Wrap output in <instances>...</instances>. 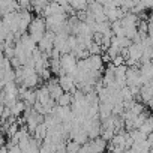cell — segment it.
I'll return each mask as SVG.
<instances>
[{
    "label": "cell",
    "instance_id": "6da1fadb",
    "mask_svg": "<svg viewBox=\"0 0 153 153\" xmlns=\"http://www.w3.org/2000/svg\"><path fill=\"white\" fill-rule=\"evenodd\" d=\"M72 102H74V93H69V92H63L60 98L57 99V105L60 107H71Z\"/></svg>",
    "mask_w": 153,
    "mask_h": 153
},
{
    "label": "cell",
    "instance_id": "7a4b0ae2",
    "mask_svg": "<svg viewBox=\"0 0 153 153\" xmlns=\"http://www.w3.org/2000/svg\"><path fill=\"white\" fill-rule=\"evenodd\" d=\"M35 138H39V140H45L47 138V135H48V126H47V123L44 122V123H39L38 126H36V129H35V132L32 134Z\"/></svg>",
    "mask_w": 153,
    "mask_h": 153
},
{
    "label": "cell",
    "instance_id": "3957f363",
    "mask_svg": "<svg viewBox=\"0 0 153 153\" xmlns=\"http://www.w3.org/2000/svg\"><path fill=\"white\" fill-rule=\"evenodd\" d=\"M138 129H140V131H143V132H144V134H147V135H149V134H152V132H153V116L147 117V120H146V122L138 128Z\"/></svg>",
    "mask_w": 153,
    "mask_h": 153
},
{
    "label": "cell",
    "instance_id": "277c9868",
    "mask_svg": "<svg viewBox=\"0 0 153 153\" xmlns=\"http://www.w3.org/2000/svg\"><path fill=\"white\" fill-rule=\"evenodd\" d=\"M89 51H90V56H92V54H102V53H104V50H102V45H101L99 42H96V41H93V42L90 44V47H89Z\"/></svg>",
    "mask_w": 153,
    "mask_h": 153
},
{
    "label": "cell",
    "instance_id": "5b68a950",
    "mask_svg": "<svg viewBox=\"0 0 153 153\" xmlns=\"http://www.w3.org/2000/svg\"><path fill=\"white\" fill-rule=\"evenodd\" d=\"M147 105H149V108H150V110L153 111V98H152V99H150V101L147 102Z\"/></svg>",
    "mask_w": 153,
    "mask_h": 153
},
{
    "label": "cell",
    "instance_id": "8992f818",
    "mask_svg": "<svg viewBox=\"0 0 153 153\" xmlns=\"http://www.w3.org/2000/svg\"><path fill=\"white\" fill-rule=\"evenodd\" d=\"M87 2H89V3H92V2H95V0H87Z\"/></svg>",
    "mask_w": 153,
    "mask_h": 153
}]
</instances>
